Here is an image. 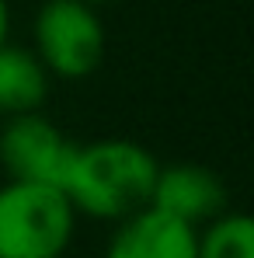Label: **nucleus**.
<instances>
[{"label": "nucleus", "mask_w": 254, "mask_h": 258, "mask_svg": "<svg viewBox=\"0 0 254 258\" xmlns=\"http://www.w3.org/2000/svg\"><path fill=\"white\" fill-rule=\"evenodd\" d=\"M87 4H94V7H98V4H105V0H87Z\"/></svg>", "instance_id": "10"}, {"label": "nucleus", "mask_w": 254, "mask_h": 258, "mask_svg": "<svg viewBox=\"0 0 254 258\" xmlns=\"http://www.w3.org/2000/svg\"><path fill=\"white\" fill-rule=\"evenodd\" d=\"M157 157L136 140H91L73 143L66 168L59 174V188L73 203L77 216L91 220H122L150 203Z\"/></svg>", "instance_id": "1"}, {"label": "nucleus", "mask_w": 254, "mask_h": 258, "mask_svg": "<svg viewBox=\"0 0 254 258\" xmlns=\"http://www.w3.org/2000/svg\"><path fill=\"white\" fill-rule=\"evenodd\" d=\"M195 244L199 227L146 203L143 210L115 220L105 258H195Z\"/></svg>", "instance_id": "5"}, {"label": "nucleus", "mask_w": 254, "mask_h": 258, "mask_svg": "<svg viewBox=\"0 0 254 258\" xmlns=\"http://www.w3.org/2000/svg\"><path fill=\"white\" fill-rule=\"evenodd\" d=\"M49 70L25 45H0V115L39 112L49 98Z\"/></svg>", "instance_id": "7"}, {"label": "nucleus", "mask_w": 254, "mask_h": 258, "mask_svg": "<svg viewBox=\"0 0 254 258\" xmlns=\"http://www.w3.org/2000/svg\"><path fill=\"white\" fill-rule=\"evenodd\" d=\"M73 140L39 112L7 115L0 126V168L7 178L59 185Z\"/></svg>", "instance_id": "4"}, {"label": "nucleus", "mask_w": 254, "mask_h": 258, "mask_svg": "<svg viewBox=\"0 0 254 258\" xmlns=\"http://www.w3.org/2000/svg\"><path fill=\"white\" fill-rule=\"evenodd\" d=\"M150 206L178 216L192 227H202L226 210V185L212 168L195 164V161L160 164L153 178Z\"/></svg>", "instance_id": "6"}, {"label": "nucleus", "mask_w": 254, "mask_h": 258, "mask_svg": "<svg viewBox=\"0 0 254 258\" xmlns=\"http://www.w3.org/2000/svg\"><path fill=\"white\" fill-rule=\"evenodd\" d=\"M11 42V4L0 0V45Z\"/></svg>", "instance_id": "9"}, {"label": "nucleus", "mask_w": 254, "mask_h": 258, "mask_svg": "<svg viewBox=\"0 0 254 258\" xmlns=\"http://www.w3.org/2000/svg\"><path fill=\"white\" fill-rule=\"evenodd\" d=\"M108 49L105 21L87 0H45L35 11L32 52L42 59L49 77L84 81L91 77Z\"/></svg>", "instance_id": "3"}, {"label": "nucleus", "mask_w": 254, "mask_h": 258, "mask_svg": "<svg viewBox=\"0 0 254 258\" xmlns=\"http://www.w3.org/2000/svg\"><path fill=\"white\" fill-rule=\"evenodd\" d=\"M77 210L59 185L7 178L0 185V258H63Z\"/></svg>", "instance_id": "2"}, {"label": "nucleus", "mask_w": 254, "mask_h": 258, "mask_svg": "<svg viewBox=\"0 0 254 258\" xmlns=\"http://www.w3.org/2000/svg\"><path fill=\"white\" fill-rule=\"evenodd\" d=\"M195 258H254V220L233 210L212 216L199 227Z\"/></svg>", "instance_id": "8"}]
</instances>
